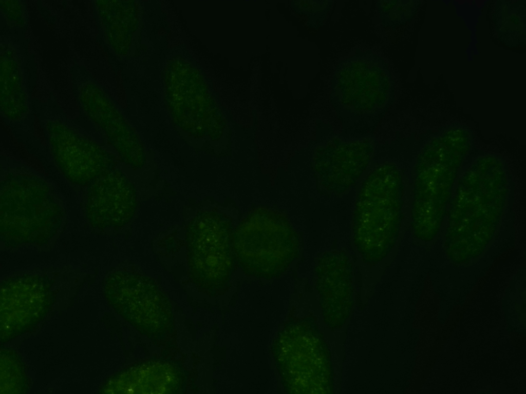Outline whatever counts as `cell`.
Segmentation results:
<instances>
[{
    "instance_id": "obj_7",
    "label": "cell",
    "mask_w": 526,
    "mask_h": 394,
    "mask_svg": "<svg viewBox=\"0 0 526 394\" xmlns=\"http://www.w3.org/2000/svg\"><path fill=\"white\" fill-rule=\"evenodd\" d=\"M174 377L171 370L162 365L143 366L134 369L122 378L121 382H125L123 390L139 392L141 390H163L173 382Z\"/></svg>"
},
{
    "instance_id": "obj_6",
    "label": "cell",
    "mask_w": 526,
    "mask_h": 394,
    "mask_svg": "<svg viewBox=\"0 0 526 394\" xmlns=\"http://www.w3.org/2000/svg\"><path fill=\"white\" fill-rule=\"evenodd\" d=\"M71 131L70 135L68 132L67 135H61L60 139L54 140L56 143L52 144L55 155L62 167L68 170L70 168L76 176L91 177L90 173L96 174L95 171L98 168L97 148L86 139Z\"/></svg>"
},
{
    "instance_id": "obj_3",
    "label": "cell",
    "mask_w": 526,
    "mask_h": 394,
    "mask_svg": "<svg viewBox=\"0 0 526 394\" xmlns=\"http://www.w3.org/2000/svg\"><path fill=\"white\" fill-rule=\"evenodd\" d=\"M374 180L367 184L355 212L354 242L363 258L371 263L378 262L387 255L399 233V184L397 180Z\"/></svg>"
},
{
    "instance_id": "obj_8",
    "label": "cell",
    "mask_w": 526,
    "mask_h": 394,
    "mask_svg": "<svg viewBox=\"0 0 526 394\" xmlns=\"http://www.w3.org/2000/svg\"><path fill=\"white\" fill-rule=\"evenodd\" d=\"M378 6L383 24L388 26L402 24L411 14V4L408 1H379Z\"/></svg>"
},
{
    "instance_id": "obj_5",
    "label": "cell",
    "mask_w": 526,
    "mask_h": 394,
    "mask_svg": "<svg viewBox=\"0 0 526 394\" xmlns=\"http://www.w3.org/2000/svg\"><path fill=\"white\" fill-rule=\"evenodd\" d=\"M89 200L90 214L103 228H121L130 222L136 207L133 187L125 180L104 179Z\"/></svg>"
},
{
    "instance_id": "obj_2",
    "label": "cell",
    "mask_w": 526,
    "mask_h": 394,
    "mask_svg": "<svg viewBox=\"0 0 526 394\" xmlns=\"http://www.w3.org/2000/svg\"><path fill=\"white\" fill-rule=\"evenodd\" d=\"M234 229L229 218L203 211L188 223L185 232L187 265L193 278L209 288H219L230 279L237 263Z\"/></svg>"
},
{
    "instance_id": "obj_4",
    "label": "cell",
    "mask_w": 526,
    "mask_h": 394,
    "mask_svg": "<svg viewBox=\"0 0 526 394\" xmlns=\"http://www.w3.org/2000/svg\"><path fill=\"white\" fill-rule=\"evenodd\" d=\"M331 86L332 93L342 103L357 111H366L385 103L394 85L381 57L370 51H360L337 64Z\"/></svg>"
},
{
    "instance_id": "obj_1",
    "label": "cell",
    "mask_w": 526,
    "mask_h": 394,
    "mask_svg": "<svg viewBox=\"0 0 526 394\" xmlns=\"http://www.w3.org/2000/svg\"><path fill=\"white\" fill-rule=\"evenodd\" d=\"M237 263L246 273L272 277L285 271L296 258L297 234L287 218L275 211L258 209L234 229Z\"/></svg>"
}]
</instances>
